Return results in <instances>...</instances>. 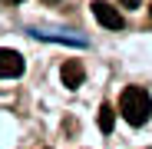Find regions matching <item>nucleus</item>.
Returning a JSON list of instances; mask_svg holds the SVG:
<instances>
[{"label": "nucleus", "mask_w": 152, "mask_h": 149, "mask_svg": "<svg viewBox=\"0 0 152 149\" xmlns=\"http://www.w3.org/2000/svg\"><path fill=\"white\" fill-rule=\"evenodd\" d=\"M119 113L122 119L129 123V126H145L149 116H152V99L142 86H129V90H122L119 96Z\"/></svg>", "instance_id": "1"}, {"label": "nucleus", "mask_w": 152, "mask_h": 149, "mask_svg": "<svg viewBox=\"0 0 152 149\" xmlns=\"http://www.w3.org/2000/svg\"><path fill=\"white\" fill-rule=\"evenodd\" d=\"M93 17L103 23V27H109V30H122V27H126L122 13H119L113 4H106V0H93Z\"/></svg>", "instance_id": "2"}, {"label": "nucleus", "mask_w": 152, "mask_h": 149, "mask_svg": "<svg viewBox=\"0 0 152 149\" xmlns=\"http://www.w3.org/2000/svg\"><path fill=\"white\" fill-rule=\"evenodd\" d=\"M23 73V57L17 50H7L0 46V80H10V76H20Z\"/></svg>", "instance_id": "3"}, {"label": "nucleus", "mask_w": 152, "mask_h": 149, "mask_svg": "<svg viewBox=\"0 0 152 149\" xmlns=\"http://www.w3.org/2000/svg\"><path fill=\"white\" fill-rule=\"evenodd\" d=\"M60 80H63V86H66V90H76V86L86 80L83 63H80V60H66V63H63V70H60Z\"/></svg>", "instance_id": "4"}, {"label": "nucleus", "mask_w": 152, "mask_h": 149, "mask_svg": "<svg viewBox=\"0 0 152 149\" xmlns=\"http://www.w3.org/2000/svg\"><path fill=\"white\" fill-rule=\"evenodd\" d=\"M113 126H116V109H113L109 103H103V106H99V129H103V133H113Z\"/></svg>", "instance_id": "5"}, {"label": "nucleus", "mask_w": 152, "mask_h": 149, "mask_svg": "<svg viewBox=\"0 0 152 149\" xmlns=\"http://www.w3.org/2000/svg\"><path fill=\"white\" fill-rule=\"evenodd\" d=\"M122 7H129V10H136V7H142V0H119Z\"/></svg>", "instance_id": "6"}, {"label": "nucleus", "mask_w": 152, "mask_h": 149, "mask_svg": "<svg viewBox=\"0 0 152 149\" xmlns=\"http://www.w3.org/2000/svg\"><path fill=\"white\" fill-rule=\"evenodd\" d=\"M0 4H20V0H0Z\"/></svg>", "instance_id": "7"}, {"label": "nucleus", "mask_w": 152, "mask_h": 149, "mask_svg": "<svg viewBox=\"0 0 152 149\" xmlns=\"http://www.w3.org/2000/svg\"><path fill=\"white\" fill-rule=\"evenodd\" d=\"M43 4H56V0H43Z\"/></svg>", "instance_id": "8"}, {"label": "nucleus", "mask_w": 152, "mask_h": 149, "mask_svg": "<svg viewBox=\"0 0 152 149\" xmlns=\"http://www.w3.org/2000/svg\"><path fill=\"white\" fill-rule=\"evenodd\" d=\"M149 17H152V4H149Z\"/></svg>", "instance_id": "9"}]
</instances>
